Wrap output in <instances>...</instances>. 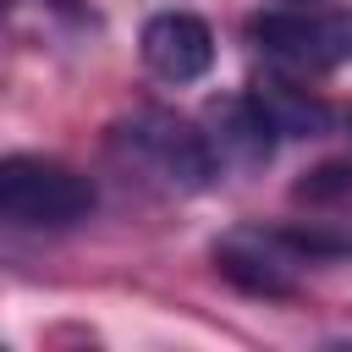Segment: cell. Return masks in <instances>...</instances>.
I'll return each mask as SVG.
<instances>
[{
	"mask_svg": "<svg viewBox=\"0 0 352 352\" xmlns=\"http://www.w3.org/2000/svg\"><path fill=\"white\" fill-rule=\"evenodd\" d=\"M209 143L220 154V165H264L275 148V126L264 121V110L253 104V94L242 99H214L209 104Z\"/></svg>",
	"mask_w": 352,
	"mask_h": 352,
	"instance_id": "cell-7",
	"label": "cell"
},
{
	"mask_svg": "<svg viewBox=\"0 0 352 352\" xmlns=\"http://www.w3.org/2000/svg\"><path fill=\"white\" fill-rule=\"evenodd\" d=\"M94 182L44 154H6L0 160V214L22 231H66L88 220Z\"/></svg>",
	"mask_w": 352,
	"mask_h": 352,
	"instance_id": "cell-1",
	"label": "cell"
},
{
	"mask_svg": "<svg viewBox=\"0 0 352 352\" xmlns=\"http://www.w3.org/2000/svg\"><path fill=\"white\" fill-rule=\"evenodd\" d=\"M248 94H253V104L264 110V121L275 126V138H319V132L330 126L324 99H314V94L297 82V72H258Z\"/></svg>",
	"mask_w": 352,
	"mask_h": 352,
	"instance_id": "cell-6",
	"label": "cell"
},
{
	"mask_svg": "<svg viewBox=\"0 0 352 352\" xmlns=\"http://www.w3.org/2000/svg\"><path fill=\"white\" fill-rule=\"evenodd\" d=\"M302 264H308V253H302V242L292 231L236 226V231H226L214 242V270L248 297H292Z\"/></svg>",
	"mask_w": 352,
	"mask_h": 352,
	"instance_id": "cell-4",
	"label": "cell"
},
{
	"mask_svg": "<svg viewBox=\"0 0 352 352\" xmlns=\"http://www.w3.org/2000/svg\"><path fill=\"white\" fill-rule=\"evenodd\" d=\"M253 44L297 77H319L352 60V11L341 6H297V11H264L253 16Z\"/></svg>",
	"mask_w": 352,
	"mask_h": 352,
	"instance_id": "cell-3",
	"label": "cell"
},
{
	"mask_svg": "<svg viewBox=\"0 0 352 352\" xmlns=\"http://www.w3.org/2000/svg\"><path fill=\"white\" fill-rule=\"evenodd\" d=\"M346 138H352V116H346Z\"/></svg>",
	"mask_w": 352,
	"mask_h": 352,
	"instance_id": "cell-8",
	"label": "cell"
},
{
	"mask_svg": "<svg viewBox=\"0 0 352 352\" xmlns=\"http://www.w3.org/2000/svg\"><path fill=\"white\" fill-rule=\"evenodd\" d=\"M116 143H121L148 176H160V182L176 187V192H204V187L220 176V154H214L209 132L187 126V121L170 116V110H138L132 121H121Z\"/></svg>",
	"mask_w": 352,
	"mask_h": 352,
	"instance_id": "cell-2",
	"label": "cell"
},
{
	"mask_svg": "<svg viewBox=\"0 0 352 352\" xmlns=\"http://www.w3.org/2000/svg\"><path fill=\"white\" fill-rule=\"evenodd\" d=\"M143 66L165 82H198L214 66V33L192 11H160L143 28Z\"/></svg>",
	"mask_w": 352,
	"mask_h": 352,
	"instance_id": "cell-5",
	"label": "cell"
}]
</instances>
